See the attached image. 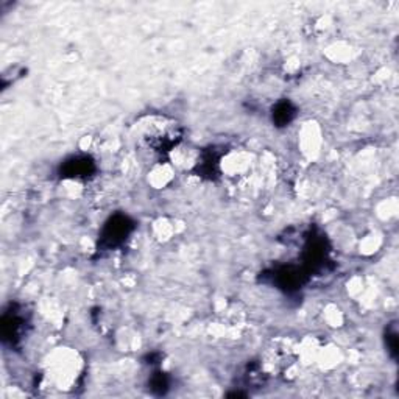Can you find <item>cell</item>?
Segmentation results:
<instances>
[{"label":"cell","instance_id":"cell-1","mask_svg":"<svg viewBox=\"0 0 399 399\" xmlns=\"http://www.w3.org/2000/svg\"><path fill=\"white\" fill-rule=\"evenodd\" d=\"M142 140L155 152H169L181 140L180 126L162 117H152L142 126Z\"/></svg>","mask_w":399,"mask_h":399},{"label":"cell","instance_id":"cell-2","mask_svg":"<svg viewBox=\"0 0 399 399\" xmlns=\"http://www.w3.org/2000/svg\"><path fill=\"white\" fill-rule=\"evenodd\" d=\"M133 230L134 222L130 217L124 216V214H116L103 226L102 234H100L98 249L102 248L103 251H108V249L120 247L133 233Z\"/></svg>","mask_w":399,"mask_h":399},{"label":"cell","instance_id":"cell-3","mask_svg":"<svg viewBox=\"0 0 399 399\" xmlns=\"http://www.w3.org/2000/svg\"><path fill=\"white\" fill-rule=\"evenodd\" d=\"M308 275L309 272L304 267L299 268L295 266H282L270 272L268 277L270 282H273L277 289L292 294V292H296L303 287V284L308 280Z\"/></svg>","mask_w":399,"mask_h":399},{"label":"cell","instance_id":"cell-4","mask_svg":"<svg viewBox=\"0 0 399 399\" xmlns=\"http://www.w3.org/2000/svg\"><path fill=\"white\" fill-rule=\"evenodd\" d=\"M327 247H326V239L323 236H313L308 237V242L304 245V268L308 270L309 273L317 272V270L323 268L325 263L327 262Z\"/></svg>","mask_w":399,"mask_h":399},{"label":"cell","instance_id":"cell-5","mask_svg":"<svg viewBox=\"0 0 399 399\" xmlns=\"http://www.w3.org/2000/svg\"><path fill=\"white\" fill-rule=\"evenodd\" d=\"M96 172V162L89 156H74L61 166V176L72 180H86Z\"/></svg>","mask_w":399,"mask_h":399},{"label":"cell","instance_id":"cell-6","mask_svg":"<svg viewBox=\"0 0 399 399\" xmlns=\"http://www.w3.org/2000/svg\"><path fill=\"white\" fill-rule=\"evenodd\" d=\"M24 331V317L19 315L18 312H5L2 318V334L5 341H11L16 344V341L22 336Z\"/></svg>","mask_w":399,"mask_h":399},{"label":"cell","instance_id":"cell-7","mask_svg":"<svg viewBox=\"0 0 399 399\" xmlns=\"http://www.w3.org/2000/svg\"><path fill=\"white\" fill-rule=\"evenodd\" d=\"M296 108L292 105V102H289V100H281L273 108V122L276 124V126H286L294 120Z\"/></svg>","mask_w":399,"mask_h":399},{"label":"cell","instance_id":"cell-8","mask_svg":"<svg viewBox=\"0 0 399 399\" xmlns=\"http://www.w3.org/2000/svg\"><path fill=\"white\" fill-rule=\"evenodd\" d=\"M217 167H218V156H216V152L209 150V152L203 153L202 161L198 162V172L203 176L212 178L217 174Z\"/></svg>","mask_w":399,"mask_h":399},{"label":"cell","instance_id":"cell-9","mask_svg":"<svg viewBox=\"0 0 399 399\" xmlns=\"http://www.w3.org/2000/svg\"><path fill=\"white\" fill-rule=\"evenodd\" d=\"M150 388L152 391H155L156 395H166L169 390V377L166 376V373H155L150 379Z\"/></svg>","mask_w":399,"mask_h":399},{"label":"cell","instance_id":"cell-10","mask_svg":"<svg viewBox=\"0 0 399 399\" xmlns=\"http://www.w3.org/2000/svg\"><path fill=\"white\" fill-rule=\"evenodd\" d=\"M386 345L390 355L393 359H396L398 355V331H396V325H390L387 327V332H386Z\"/></svg>","mask_w":399,"mask_h":399}]
</instances>
